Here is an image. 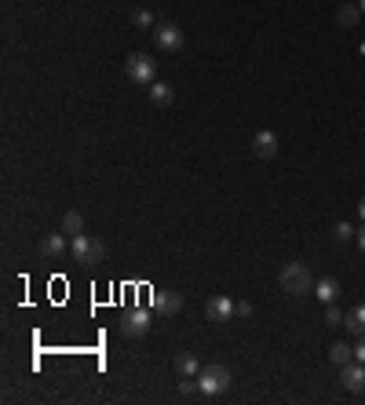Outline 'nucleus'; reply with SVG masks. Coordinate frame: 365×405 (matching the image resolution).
Returning a JSON list of instances; mask_svg holds the SVG:
<instances>
[{"mask_svg":"<svg viewBox=\"0 0 365 405\" xmlns=\"http://www.w3.org/2000/svg\"><path fill=\"white\" fill-rule=\"evenodd\" d=\"M121 332L128 339H139L150 332V311H142V307H132V311L121 314Z\"/></svg>","mask_w":365,"mask_h":405,"instance_id":"nucleus-5","label":"nucleus"},{"mask_svg":"<svg viewBox=\"0 0 365 405\" xmlns=\"http://www.w3.org/2000/svg\"><path fill=\"white\" fill-rule=\"evenodd\" d=\"M70 256L77 259V263H84V267H99L106 259V241L91 237V234H77L73 245H70Z\"/></svg>","mask_w":365,"mask_h":405,"instance_id":"nucleus-2","label":"nucleus"},{"mask_svg":"<svg viewBox=\"0 0 365 405\" xmlns=\"http://www.w3.org/2000/svg\"><path fill=\"white\" fill-rule=\"evenodd\" d=\"M355 241H358V249H362V252H365V226H362V230H358V234H355Z\"/></svg>","mask_w":365,"mask_h":405,"instance_id":"nucleus-24","label":"nucleus"},{"mask_svg":"<svg viewBox=\"0 0 365 405\" xmlns=\"http://www.w3.org/2000/svg\"><path fill=\"white\" fill-rule=\"evenodd\" d=\"M204 318L209 321H230V318H237V303L230 296H212L204 303Z\"/></svg>","mask_w":365,"mask_h":405,"instance_id":"nucleus-8","label":"nucleus"},{"mask_svg":"<svg viewBox=\"0 0 365 405\" xmlns=\"http://www.w3.org/2000/svg\"><path fill=\"white\" fill-rule=\"evenodd\" d=\"M201 365L194 354H176V376H198Z\"/></svg>","mask_w":365,"mask_h":405,"instance_id":"nucleus-17","label":"nucleus"},{"mask_svg":"<svg viewBox=\"0 0 365 405\" xmlns=\"http://www.w3.org/2000/svg\"><path fill=\"white\" fill-rule=\"evenodd\" d=\"M154 311L179 314L183 311V293H172V288H165V293H154Z\"/></svg>","mask_w":365,"mask_h":405,"instance_id":"nucleus-9","label":"nucleus"},{"mask_svg":"<svg viewBox=\"0 0 365 405\" xmlns=\"http://www.w3.org/2000/svg\"><path fill=\"white\" fill-rule=\"evenodd\" d=\"M336 22H340L343 29H355V26L362 22V8H358V4H351V0H343L340 11H336Z\"/></svg>","mask_w":365,"mask_h":405,"instance_id":"nucleus-13","label":"nucleus"},{"mask_svg":"<svg viewBox=\"0 0 365 405\" xmlns=\"http://www.w3.org/2000/svg\"><path fill=\"white\" fill-rule=\"evenodd\" d=\"M237 318H252V303H245V300L237 303Z\"/></svg>","mask_w":365,"mask_h":405,"instance_id":"nucleus-23","label":"nucleus"},{"mask_svg":"<svg viewBox=\"0 0 365 405\" xmlns=\"http://www.w3.org/2000/svg\"><path fill=\"white\" fill-rule=\"evenodd\" d=\"M329 362H332V365H347V362H355V347H351V344H343V339H336V344L329 347Z\"/></svg>","mask_w":365,"mask_h":405,"instance_id":"nucleus-15","label":"nucleus"},{"mask_svg":"<svg viewBox=\"0 0 365 405\" xmlns=\"http://www.w3.org/2000/svg\"><path fill=\"white\" fill-rule=\"evenodd\" d=\"M124 73H128V80H132V84H139V88H150V84H154V77H157V62H154L150 55L135 52V55H128V59H124Z\"/></svg>","mask_w":365,"mask_h":405,"instance_id":"nucleus-4","label":"nucleus"},{"mask_svg":"<svg viewBox=\"0 0 365 405\" xmlns=\"http://www.w3.org/2000/svg\"><path fill=\"white\" fill-rule=\"evenodd\" d=\"M252 154H256L260 161H271L278 154V135L274 132H256V139H252Z\"/></svg>","mask_w":365,"mask_h":405,"instance_id":"nucleus-10","label":"nucleus"},{"mask_svg":"<svg viewBox=\"0 0 365 405\" xmlns=\"http://www.w3.org/2000/svg\"><path fill=\"white\" fill-rule=\"evenodd\" d=\"M332 237H336V241H351V237H355L351 223H336V230H332Z\"/></svg>","mask_w":365,"mask_h":405,"instance_id":"nucleus-21","label":"nucleus"},{"mask_svg":"<svg viewBox=\"0 0 365 405\" xmlns=\"http://www.w3.org/2000/svg\"><path fill=\"white\" fill-rule=\"evenodd\" d=\"M278 285H281V293H289V296H307V293H314V274H311L307 263L292 259V263L281 267Z\"/></svg>","mask_w":365,"mask_h":405,"instance_id":"nucleus-1","label":"nucleus"},{"mask_svg":"<svg viewBox=\"0 0 365 405\" xmlns=\"http://www.w3.org/2000/svg\"><path fill=\"white\" fill-rule=\"evenodd\" d=\"M358 212H362V219H365V198H362V205H358Z\"/></svg>","mask_w":365,"mask_h":405,"instance_id":"nucleus-25","label":"nucleus"},{"mask_svg":"<svg viewBox=\"0 0 365 405\" xmlns=\"http://www.w3.org/2000/svg\"><path fill=\"white\" fill-rule=\"evenodd\" d=\"M340 293H343V288H340V281L332 278V274H325V278L314 281V296H318L322 303H336V296H340Z\"/></svg>","mask_w":365,"mask_h":405,"instance_id":"nucleus-12","label":"nucleus"},{"mask_svg":"<svg viewBox=\"0 0 365 405\" xmlns=\"http://www.w3.org/2000/svg\"><path fill=\"white\" fill-rule=\"evenodd\" d=\"M62 234H70V237L84 234V216L81 212H66L62 216Z\"/></svg>","mask_w":365,"mask_h":405,"instance_id":"nucleus-18","label":"nucleus"},{"mask_svg":"<svg viewBox=\"0 0 365 405\" xmlns=\"http://www.w3.org/2000/svg\"><path fill=\"white\" fill-rule=\"evenodd\" d=\"M355 358H358V362H365V332L358 336V344H355Z\"/></svg>","mask_w":365,"mask_h":405,"instance_id":"nucleus-22","label":"nucleus"},{"mask_svg":"<svg viewBox=\"0 0 365 405\" xmlns=\"http://www.w3.org/2000/svg\"><path fill=\"white\" fill-rule=\"evenodd\" d=\"M343 329L351 332V336H362V332H365V303H358L355 311L343 318Z\"/></svg>","mask_w":365,"mask_h":405,"instance_id":"nucleus-16","label":"nucleus"},{"mask_svg":"<svg viewBox=\"0 0 365 405\" xmlns=\"http://www.w3.org/2000/svg\"><path fill=\"white\" fill-rule=\"evenodd\" d=\"M340 383H343V391H351V395H358V391H365V362H347V365H340Z\"/></svg>","mask_w":365,"mask_h":405,"instance_id":"nucleus-7","label":"nucleus"},{"mask_svg":"<svg viewBox=\"0 0 365 405\" xmlns=\"http://www.w3.org/2000/svg\"><path fill=\"white\" fill-rule=\"evenodd\" d=\"M132 26H139V29H157V26H154V11L135 8V11H132Z\"/></svg>","mask_w":365,"mask_h":405,"instance_id":"nucleus-19","label":"nucleus"},{"mask_svg":"<svg viewBox=\"0 0 365 405\" xmlns=\"http://www.w3.org/2000/svg\"><path fill=\"white\" fill-rule=\"evenodd\" d=\"M154 44L161 47V52H179V47L186 44V37H183V29L176 22H165V26L154 29Z\"/></svg>","mask_w":365,"mask_h":405,"instance_id":"nucleus-6","label":"nucleus"},{"mask_svg":"<svg viewBox=\"0 0 365 405\" xmlns=\"http://www.w3.org/2000/svg\"><path fill=\"white\" fill-rule=\"evenodd\" d=\"M147 91H150V103H154V106H161V110L176 103V91H172L168 84H161V80H154V84H150Z\"/></svg>","mask_w":365,"mask_h":405,"instance_id":"nucleus-14","label":"nucleus"},{"mask_svg":"<svg viewBox=\"0 0 365 405\" xmlns=\"http://www.w3.org/2000/svg\"><path fill=\"white\" fill-rule=\"evenodd\" d=\"M198 383H201V395H204V398H216V395H223L227 387H230V369H227V365H219V362L201 365Z\"/></svg>","mask_w":365,"mask_h":405,"instance_id":"nucleus-3","label":"nucleus"},{"mask_svg":"<svg viewBox=\"0 0 365 405\" xmlns=\"http://www.w3.org/2000/svg\"><path fill=\"white\" fill-rule=\"evenodd\" d=\"M343 318H347V314L340 311L336 303H325V325H329V329H340V325H343Z\"/></svg>","mask_w":365,"mask_h":405,"instance_id":"nucleus-20","label":"nucleus"},{"mask_svg":"<svg viewBox=\"0 0 365 405\" xmlns=\"http://www.w3.org/2000/svg\"><path fill=\"white\" fill-rule=\"evenodd\" d=\"M358 8H362V15H365V0H358Z\"/></svg>","mask_w":365,"mask_h":405,"instance_id":"nucleus-26","label":"nucleus"},{"mask_svg":"<svg viewBox=\"0 0 365 405\" xmlns=\"http://www.w3.org/2000/svg\"><path fill=\"white\" fill-rule=\"evenodd\" d=\"M40 256L44 259H59V256H66L70 249H66V234H47V237H40Z\"/></svg>","mask_w":365,"mask_h":405,"instance_id":"nucleus-11","label":"nucleus"}]
</instances>
